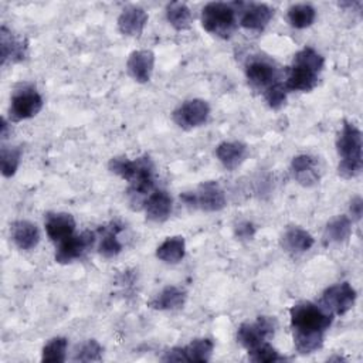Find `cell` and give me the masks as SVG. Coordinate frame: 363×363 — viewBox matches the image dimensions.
<instances>
[{"mask_svg":"<svg viewBox=\"0 0 363 363\" xmlns=\"http://www.w3.org/2000/svg\"><path fill=\"white\" fill-rule=\"evenodd\" d=\"M294 346L301 354L316 352L323 345V335L333 322V313L311 301L295 303L291 311Z\"/></svg>","mask_w":363,"mask_h":363,"instance_id":"6da1fadb","label":"cell"},{"mask_svg":"<svg viewBox=\"0 0 363 363\" xmlns=\"http://www.w3.org/2000/svg\"><path fill=\"white\" fill-rule=\"evenodd\" d=\"M108 169L129 183L128 199L132 208L140 210L145 207L146 199L155 187V164L152 159L147 155L136 159L116 156L109 160Z\"/></svg>","mask_w":363,"mask_h":363,"instance_id":"7a4b0ae2","label":"cell"},{"mask_svg":"<svg viewBox=\"0 0 363 363\" xmlns=\"http://www.w3.org/2000/svg\"><path fill=\"white\" fill-rule=\"evenodd\" d=\"M362 132L352 123L345 121L342 130L336 139V149L342 157L337 164V173L343 179H353L362 173L363 156H362Z\"/></svg>","mask_w":363,"mask_h":363,"instance_id":"3957f363","label":"cell"},{"mask_svg":"<svg viewBox=\"0 0 363 363\" xmlns=\"http://www.w3.org/2000/svg\"><path fill=\"white\" fill-rule=\"evenodd\" d=\"M235 3L211 1L201 10V26L210 34L228 38L237 28Z\"/></svg>","mask_w":363,"mask_h":363,"instance_id":"277c9868","label":"cell"},{"mask_svg":"<svg viewBox=\"0 0 363 363\" xmlns=\"http://www.w3.org/2000/svg\"><path fill=\"white\" fill-rule=\"evenodd\" d=\"M182 199L187 206H191L194 208H200L208 213L220 211L227 204V199L223 187L214 180L201 183L196 191L184 193Z\"/></svg>","mask_w":363,"mask_h":363,"instance_id":"5b68a950","label":"cell"},{"mask_svg":"<svg viewBox=\"0 0 363 363\" xmlns=\"http://www.w3.org/2000/svg\"><path fill=\"white\" fill-rule=\"evenodd\" d=\"M277 328V322L271 316H258L254 322H244L238 326L237 340L238 343L251 350L258 345L268 342L269 337L274 336Z\"/></svg>","mask_w":363,"mask_h":363,"instance_id":"8992f818","label":"cell"},{"mask_svg":"<svg viewBox=\"0 0 363 363\" xmlns=\"http://www.w3.org/2000/svg\"><path fill=\"white\" fill-rule=\"evenodd\" d=\"M210 115V106L204 99H189L184 101L182 105H179L173 113L172 118L174 123L186 130L194 129L197 126H201Z\"/></svg>","mask_w":363,"mask_h":363,"instance_id":"52a82bcc","label":"cell"},{"mask_svg":"<svg viewBox=\"0 0 363 363\" xmlns=\"http://www.w3.org/2000/svg\"><path fill=\"white\" fill-rule=\"evenodd\" d=\"M356 296L354 288L349 282L343 281L323 291L320 305H323L333 315H345L353 308Z\"/></svg>","mask_w":363,"mask_h":363,"instance_id":"ba28073f","label":"cell"},{"mask_svg":"<svg viewBox=\"0 0 363 363\" xmlns=\"http://www.w3.org/2000/svg\"><path fill=\"white\" fill-rule=\"evenodd\" d=\"M238 21L248 31H262L274 16V10L265 3H235Z\"/></svg>","mask_w":363,"mask_h":363,"instance_id":"9c48e42d","label":"cell"},{"mask_svg":"<svg viewBox=\"0 0 363 363\" xmlns=\"http://www.w3.org/2000/svg\"><path fill=\"white\" fill-rule=\"evenodd\" d=\"M41 108V95L34 88H23L13 94L9 113L13 121H23L35 116Z\"/></svg>","mask_w":363,"mask_h":363,"instance_id":"30bf717a","label":"cell"},{"mask_svg":"<svg viewBox=\"0 0 363 363\" xmlns=\"http://www.w3.org/2000/svg\"><path fill=\"white\" fill-rule=\"evenodd\" d=\"M95 233L84 231L78 235H71L67 240L58 242V248L55 251V261L58 264H68L74 259L81 258L94 244Z\"/></svg>","mask_w":363,"mask_h":363,"instance_id":"8fae6325","label":"cell"},{"mask_svg":"<svg viewBox=\"0 0 363 363\" xmlns=\"http://www.w3.org/2000/svg\"><path fill=\"white\" fill-rule=\"evenodd\" d=\"M245 75L248 82L258 89H267L277 82L278 69L272 62L264 58H254L245 67Z\"/></svg>","mask_w":363,"mask_h":363,"instance_id":"7c38bea8","label":"cell"},{"mask_svg":"<svg viewBox=\"0 0 363 363\" xmlns=\"http://www.w3.org/2000/svg\"><path fill=\"white\" fill-rule=\"evenodd\" d=\"M294 179L303 187H312L319 182L320 172L318 160L311 155H298L291 162Z\"/></svg>","mask_w":363,"mask_h":363,"instance_id":"4fadbf2b","label":"cell"},{"mask_svg":"<svg viewBox=\"0 0 363 363\" xmlns=\"http://www.w3.org/2000/svg\"><path fill=\"white\" fill-rule=\"evenodd\" d=\"M155 67V54L150 50H136L129 54L126 68L129 75L140 84L150 79Z\"/></svg>","mask_w":363,"mask_h":363,"instance_id":"5bb4252c","label":"cell"},{"mask_svg":"<svg viewBox=\"0 0 363 363\" xmlns=\"http://www.w3.org/2000/svg\"><path fill=\"white\" fill-rule=\"evenodd\" d=\"M318 77H319V72L305 65L292 62V65L288 69V75L284 86L286 88V91L308 92L318 85Z\"/></svg>","mask_w":363,"mask_h":363,"instance_id":"9a60e30c","label":"cell"},{"mask_svg":"<svg viewBox=\"0 0 363 363\" xmlns=\"http://www.w3.org/2000/svg\"><path fill=\"white\" fill-rule=\"evenodd\" d=\"M44 224L48 238L54 242L67 240L75 230V220L69 213H48Z\"/></svg>","mask_w":363,"mask_h":363,"instance_id":"2e32d148","label":"cell"},{"mask_svg":"<svg viewBox=\"0 0 363 363\" xmlns=\"http://www.w3.org/2000/svg\"><path fill=\"white\" fill-rule=\"evenodd\" d=\"M147 13L142 7L130 6L118 17V30L128 37H139L147 23Z\"/></svg>","mask_w":363,"mask_h":363,"instance_id":"e0dca14e","label":"cell"},{"mask_svg":"<svg viewBox=\"0 0 363 363\" xmlns=\"http://www.w3.org/2000/svg\"><path fill=\"white\" fill-rule=\"evenodd\" d=\"M173 207V200L164 190H155L146 199V218L153 223H163L169 218Z\"/></svg>","mask_w":363,"mask_h":363,"instance_id":"ac0fdd59","label":"cell"},{"mask_svg":"<svg viewBox=\"0 0 363 363\" xmlns=\"http://www.w3.org/2000/svg\"><path fill=\"white\" fill-rule=\"evenodd\" d=\"M315 240L309 231L302 227H288L281 237L282 248L289 254H302L312 248Z\"/></svg>","mask_w":363,"mask_h":363,"instance_id":"d6986e66","label":"cell"},{"mask_svg":"<svg viewBox=\"0 0 363 363\" xmlns=\"http://www.w3.org/2000/svg\"><path fill=\"white\" fill-rule=\"evenodd\" d=\"M186 299L187 294L184 289L174 285H167L147 302V306L156 311H174L183 308Z\"/></svg>","mask_w":363,"mask_h":363,"instance_id":"ffe728a7","label":"cell"},{"mask_svg":"<svg viewBox=\"0 0 363 363\" xmlns=\"http://www.w3.org/2000/svg\"><path fill=\"white\" fill-rule=\"evenodd\" d=\"M247 155H248L247 145L238 140L221 142L216 147V156L227 170L237 169L245 160Z\"/></svg>","mask_w":363,"mask_h":363,"instance_id":"44dd1931","label":"cell"},{"mask_svg":"<svg viewBox=\"0 0 363 363\" xmlns=\"http://www.w3.org/2000/svg\"><path fill=\"white\" fill-rule=\"evenodd\" d=\"M11 238L20 250L30 251L38 245L40 231L34 223L28 220H17L11 224Z\"/></svg>","mask_w":363,"mask_h":363,"instance_id":"7402d4cb","label":"cell"},{"mask_svg":"<svg viewBox=\"0 0 363 363\" xmlns=\"http://www.w3.org/2000/svg\"><path fill=\"white\" fill-rule=\"evenodd\" d=\"M0 48H1V64L4 65L7 60L21 61L26 57L27 44L14 38L11 31L4 26L0 28Z\"/></svg>","mask_w":363,"mask_h":363,"instance_id":"603a6c76","label":"cell"},{"mask_svg":"<svg viewBox=\"0 0 363 363\" xmlns=\"http://www.w3.org/2000/svg\"><path fill=\"white\" fill-rule=\"evenodd\" d=\"M352 234L350 217L342 214L333 217L325 227L323 241L325 244H340L345 242Z\"/></svg>","mask_w":363,"mask_h":363,"instance_id":"cb8c5ba5","label":"cell"},{"mask_svg":"<svg viewBox=\"0 0 363 363\" xmlns=\"http://www.w3.org/2000/svg\"><path fill=\"white\" fill-rule=\"evenodd\" d=\"M186 252V241L182 235L167 237L156 250V257L166 264H177Z\"/></svg>","mask_w":363,"mask_h":363,"instance_id":"d4e9b609","label":"cell"},{"mask_svg":"<svg viewBox=\"0 0 363 363\" xmlns=\"http://www.w3.org/2000/svg\"><path fill=\"white\" fill-rule=\"evenodd\" d=\"M182 349L184 362H208L213 354L214 343L208 337H197Z\"/></svg>","mask_w":363,"mask_h":363,"instance_id":"484cf974","label":"cell"},{"mask_svg":"<svg viewBox=\"0 0 363 363\" xmlns=\"http://www.w3.org/2000/svg\"><path fill=\"white\" fill-rule=\"evenodd\" d=\"M166 17L170 26L176 30H186L191 26L193 16L186 3L172 1L166 6Z\"/></svg>","mask_w":363,"mask_h":363,"instance_id":"4316f807","label":"cell"},{"mask_svg":"<svg viewBox=\"0 0 363 363\" xmlns=\"http://www.w3.org/2000/svg\"><path fill=\"white\" fill-rule=\"evenodd\" d=\"M288 21L295 28H306L313 24L316 10L308 3H296L288 9Z\"/></svg>","mask_w":363,"mask_h":363,"instance_id":"83f0119b","label":"cell"},{"mask_svg":"<svg viewBox=\"0 0 363 363\" xmlns=\"http://www.w3.org/2000/svg\"><path fill=\"white\" fill-rule=\"evenodd\" d=\"M118 233L119 227L116 224H112L105 230L104 235L101 237L98 251L104 258H113L122 251V244L118 240Z\"/></svg>","mask_w":363,"mask_h":363,"instance_id":"f1b7e54d","label":"cell"},{"mask_svg":"<svg viewBox=\"0 0 363 363\" xmlns=\"http://www.w3.org/2000/svg\"><path fill=\"white\" fill-rule=\"evenodd\" d=\"M67 346L68 340L62 336H55L50 339L43 347L41 360L47 363H62L67 356Z\"/></svg>","mask_w":363,"mask_h":363,"instance_id":"f546056e","label":"cell"},{"mask_svg":"<svg viewBox=\"0 0 363 363\" xmlns=\"http://www.w3.org/2000/svg\"><path fill=\"white\" fill-rule=\"evenodd\" d=\"M20 160H21L20 146H1L0 163H1V174L4 177H11L16 174Z\"/></svg>","mask_w":363,"mask_h":363,"instance_id":"4dcf8cb0","label":"cell"},{"mask_svg":"<svg viewBox=\"0 0 363 363\" xmlns=\"http://www.w3.org/2000/svg\"><path fill=\"white\" fill-rule=\"evenodd\" d=\"M292 62H296V64H301V65H305L316 72H320L322 68H323V64H325V60L323 57L316 51L313 50L312 47H305L302 50H299L295 55H294V61Z\"/></svg>","mask_w":363,"mask_h":363,"instance_id":"1f68e13d","label":"cell"},{"mask_svg":"<svg viewBox=\"0 0 363 363\" xmlns=\"http://www.w3.org/2000/svg\"><path fill=\"white\" fill-rule=\"evenodd\" d=\"M248 357L251 362H257V363H271V362L285 360V357L281 356L277 352V349L271 346L268 342H264L257 347L248 350Z\"/></svg>","mask_w":363,"mask_h":363,"instance_id":"d6a6232c","label":"cell"},{"mask_svg":"<svg viewBox=\"0 0 363 363\" xmlns=\"http://www.w3.org/2000/svg\"><path fill=\"white\" fill-rule=\"evenodd\" d=\"M102 346L95 340L89 339L85 343L79 346V349L75 352V356L72 360L75 362H98L102 359Z\"/></svg>","mask_w":363,"mask_h":363,"instance_id":"836d02e7","label":"cell"},{"mask_svg":"<svg viewBox=\"0 0 363 363\" xmlns=\"http://www.w3.org/2000/svg\"><path fill=\"white\" fill-rule=\"evenodd\" d=\"M286 88L281 82H275L264 91V98L269 108L279 109L286 101Z\"/></svg>","mask_w":363,"mask_h":363,"instance_id":"e575fe53","label":"cell"},{"mask_svg":"<svg viewBox=\"0 0 363 363\" xmlns=\"http://www.w3.org/2000/svg\"><path fill=\"white\" fill-rule=\"evenodd\" d=\"M234 231H235V235L240 238V240H251L255 234V227L251 221H240L235 227H234Z\"/></svg>","mask_w":363,"mask_h":363,"instance_id":"d590c367","label":"cell"},{"mask_svg":"<svg viewBox=\"0 0 363 363\" xmlns=\"http://www.w3.org/2000/svg\"><path fill=\"white\" fill-rule=\"evenodd\" d=\"M349 210H350V216H352V221H359L360 217H362V213H363V200L360 196H354L350 201V206H349Z\"/></svg>","mask_w":363,"mask_h":363,"instance_id":"8d00e7d4","label":"cell"},{"mask_svg":"<svg viewBox=\"0 0 363 363\" xmlns=\"http://www.w3.org/2000/svg\"><path fill=\"white\" fill-rule=\"evenodd\" d=\"M9 135V123L6 118H1V139H6Z\"/></svg>","mask_w":363,"mask_h":363,"instance_id":"74e56055","label":"cell"}]
</instances>
